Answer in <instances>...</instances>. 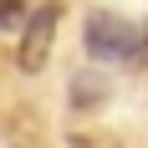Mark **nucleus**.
I'll return each mask as SVG.
<instances>
[{"instance_id": "f257e3e1", "label": "nucleus", "mask_w": 148, "mask_h": 148, "mask_svg": "<svg viewBox=\"0 0 148 148\" xmlns=\"http://www.w3.org/2000/svg\"><path fill=\"white\" fill-rule=\"evenodd\" d=\"M143 41H148V31L112 10H92L87 26H82V46H87L92 61H133L143 51Z\"/></svg>"}, {"instance_id": "f03ea898", "label": "nucleus", "mask_w": 148, "mask_h": 148, "mask_svg": "<svg viewBox=\"0 0 148 148\" xmlns=\"http://www.w3.org/2000/svg\"><path fill=\"white\" fill-rule=\"evenodd\" d=\"M56 10L61 5H36V10H26V21H21V51H15V66L21 72H41L46 56H51V41H56Z\"/></svg>"}, {"instance_id": "7ed1b4c3", "label": "nucleus", "mask_w": 148, "mask_h": 148, "mask_svg": "<svg viewBox=\"0 0 148 148\" xmlns=\"http://www.w3.org/2000/svg\"><path fill=\"white\" fill-rule=\"evenodd\" d=\"M102 97H107V87L97 82V77H77L72 82V107H97Z\"/></svg>"}, {"instance_id": "20e7f679", "label": "nucleus", "mask_w": 148, "mask_h": 148, "mask_svg": "<svg viewBox=\"0 0 148 148\" xmlns=\"http://www.w3.org/2000/svg\"><path fill=\"white\" fill-rule=\"evenodd\" d=\"M21 21H26V0H0V31L21 26Z\"/></svg>"}]
</instances>
